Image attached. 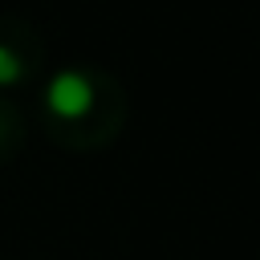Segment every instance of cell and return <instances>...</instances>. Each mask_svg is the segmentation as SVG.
Returning <instances> with one entry per match:
<instances>
[{
  "label": "cell",
  "instance_id": "obj_1",
  "mask_svg": "<svg viewBox=\"0 0 260 260\" xmlns=\"http://www.w3.org/2000/svg\"><path fill=\"white\" fill-rule=\"evenodd\" d=\"M130 122V89L102 65H65L41 81L37 126L41 134L69 150L93 154L118 142Z\"/></svg>",
  "mask_w": 260,
  "mask_h": 260
},
{
  "label": "cell",
  "instance_id": "obj_2",
  "mask_svg": "<svg viewBox=\"0 0 260 260\" xmlns=\"http://www.w3.org/2000/svg\"><path fill=\"white\" fill-rule=\"evenodd\" d=\"M45 57H49V49H45L41 28L24 16L4 12L0 16V93L41 81Z\"/></svg>",
  "mask_w": 260,
  "mask_h": 260
},
{
  "label": "cell",
  "instance_id": "obj_3",
  "mask_svg": "<svg viewBox=\"0 0 260 260\" xmlns=\"http://www.w3.org/2000/svg\"><path fill=\"white\" fill-rule=\"evenodd\" d=\"M28 142V114L16 98L0 93V167H8Z\"/></svg>",
  "mask_w": 260,
  "mask_h": 260
}]
</instances>
